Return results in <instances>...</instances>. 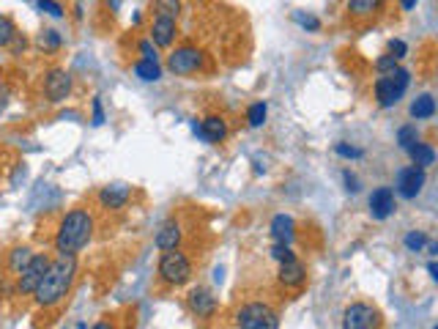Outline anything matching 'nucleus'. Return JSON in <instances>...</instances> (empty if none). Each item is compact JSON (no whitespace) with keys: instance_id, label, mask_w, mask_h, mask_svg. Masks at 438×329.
<instances>
[{"instance_id":"obj_1","label":"nucleus","mask_w":438,"mask_h":329,"mask_svg":"<svg viewBox=\"0 0 438 329\" xmlns=\"http://www.w3.org/2000/svg\"><path fill=\"white\" fill-rule=\"evenodd\" d=\"M74 274H77V261H74V255L58 252V258L50 263L44 280L39 283V288H36V294H33V297H36V305H39V308H55L58 302H64L66 294H69V288H72Z\"/></svg>"},{"instance_id":"obj_2","label":"nucleus","mask_w":438,"mask_h":329,"mask_svg":"<svg viewBox=\"0 0 438 329\" xmlns=\"http://www.w3.org/2000/svg\"><path fill=\"white\" fill-rule=\"evenodd\" d=\"M93 236V217L85 212V209H72L61 225H58V234H55V250L58 252H69L74 255L77 250L91 242Z\"/></svg>"},{"instance_id":"obj_3","label":"nucleus","mask_w":438,"mask_h":329,"mask_svg":"<svg viewBox=\"0 0 438 329\" xmlns=\"http://www.w3.org/2000/svg\"><path fill=\"white\" fill-rule=\"evenodd\" d=\"M159 277L167 285H184L192 277V263L181 250H167L159 258Z\"/></svg>"},{"instance_id":"obj_4","label":"nucleus","mask_w":438,"mask_h":329,"mask_svg":"<svg viewBox=\"0 0 438 329\" xmlns=\"http://www.w3.org/2000/svg\"><path fill=\"white\" fill-rule=\"evenodd\" d=\"M236 324H238V329H280V319L269 305L249 302L238 310Z\"/></svg>"},{"instance_id":"obj_5","label":"nucleus","mask_w":438,"mask_h":329,"mask_svg":"<svg viewBox=\"0 0 438 329\" xmlns=\"http://www.w3.org/2000/svg\"><path fill=\"white\" fill-rule=\"evenodd\" d=\"M408 72L406 69H394V72H389V75H383V77H378L375 82V96H378V104L381 107H392V104H397L400 102V96L406 93V88H408Z\"/></svg>"},{"instance_id":"obj_6","label":"nucleus","mask_w":438,"mask_h":329,"mask_svg":"<svg viewBox=\"0 0 438 329\" xmlns=\"http://www.w3.org/2000/svg\"><path fill=\"white\" fill-rule=\"evenodd\" d=\"M50 263H53V261H50L44 252L33 255V258H30V263H28V266L19 272L17 291H19V294H36V288H39V283L44 280V274H47Z\"/></svg>"},{"instance_id":"obj_7","label":"nucleus","mask_w":438,"mask_h":329,"mask_svg":"<svg viewBox=\"0 0 438 329\" xmlns=\"http://www.w3.org/2000/svg\"><path fill=\"white\" fill-rule=\"evenodd\" d=\"M200 64H203V53H200L198 47H178V50L167 58L170 72H173V75H181V77L195 75V72L200 69Z\"/></svg>"},{"instance_id":"obj_8","label":"nucleus","mask_w":438,"mask_h":329,"mask_svg":"<svg viewBox=\"0 0 438 329\" xmlns=\"http://www.w3.org/2000/svg\"><path fill=\"white\" fill-rule=\"evenodd\" d=\"M343 329H378V310L372 305H365V302L351 305L345 310Z\"/></svg>"},{"instance_id":"obj_9","label":"nucleus","mask_w":438,"mask_h":329,"mask_svg":"<svg viewBox=\"0 0 438 329\" xmlns=\"http://www.w3.org/2000/svg\"><path fill=\"white\" fill-rule=\"evenodd\" d=\"M44 93L50 102H64L72 93V75L66 69H53L44 80Z\"/></svg>"},{"instance_id":"obj_10","label":"nucleus","mask_w":438,"mask_h":329,"mask_svg":"<svg viewBox=\"0 0 438 329\" xmlns=\"http://www.w3.org/2000/svg\"><path fill=\"white\" fill-rule=\"evenodd\" d=\"M422 187H425V170L422 167L411 164V167H406V170L397 173V192L403 198H408V200L417 198L422 192Z\"/></svg>"},{"instance_id":"obj_11","label":"nucleus","mask_w":438,"mask_h":329,"mask_svg":"<svg viewBox=\"0 0 438 329\" xmlns=\"http://www.w3.org/2000/svg\"><path fill=\"white\" fill-rule=\"evenodd\" d=\"M394 212V192L389 187H381L370 195V214L375 220H386Z\"/></svg>"},{"instance_id":"obj_12","label":"nucleus","mask_w":438,"mask_h":329,"mask_svg":"<svg viewBox=\"0 0 438 329\" xmlns=\"http://www.w3.org/2000/svg\"><path fill=\"white\" fill-rule=\"evenodd\" d=\"M129 187L126 184H107L102 192H99V203L104 209H124L126 200H129Z\"/></svg>"},{"instance_id":"obj_13","label":"nucleus","mask_w":438,"mask_h":329,"mask_svg":"<svg viewBox=\"0 0 438 329\" xmlns=\"http://www.w3.org/2000/svg\"><path fill=\"white\" fill-rule=\"evenodd\" d=\"M175 39V19H167V17H156L153 25H151V41L156 47H170Z\"/></svg>"},{"instance_id":"obj_14","label":"nucleus","mask_w":438,"mask_h":329,"mask_svg":"<svg viewBox=\"0 0 438 329\" xmlns=\"http://www.w3.org/2000/svg\"><path fill=\"white\" fill-rule=\"evenodd\" d=\"M195 132L206 140V143H219V140H225V135H227V126H225V121L219 118V115H211V118H206L200 126L195 124Z\"/></svg>"},{"instance_id":"obj_15","label":"nucleus","mask_w":438,"mask_h":329,"mask_svg":"<svg viewBox=\"0 0 438 329\" xmlns=\"http://www.w3.org/2000/svg\"><path fill=\"white\" fill-rule=\"evenodd\" d=\"M178 245H181V225H178L175 220H170V223H164V225L159 228L156 247H159L162 252H167V250H178Z\"/></svg>"},{"instance_id":"obj_16","label":"nucleus","mask_w":438,"mask_h":329,"mask_svg":"<svg viewBox=\"0 0 438 329\" xmlns=\"http://www.w3.org/2000/svg\"><path fill=\"white\" fill-rule=\"evenodd\" d=\"M189 308H192V313H195L198 319H209V316L214 313V297H211L206 288H195V291L189 294Z\"/></svg>"},{"instance_id":"obj_17","label":"nucleus","mask_w":438,"mask_h":329,"mask_svg":"<svg viewBox=\"0 0 438 329\" xmlns=\"http://www.w3.org/2000/svg\"><path fill=\"white\" fill-rule=\"evenodd\" d=\"M304 277H307V272H304V266H301L296 258L285 261V263H280V283H283V285L296 288V285H301V283H304Z\"/></svg>"},{"instance_id":"obj_18","label":"nucleus","mask_w":438,"mask_h":329,"mask_svg":"<svg viewBox=\"0 0 438 329\" xmlns=\"http://www.w3.org/2000/svg\"><path fill=\"white\" fill-rule=\"evenodd\" d=\"M272 236L277 239V245H288L293 239V220L288 214H277L272 220Z\"/></svg>"},{"instance_id":"obj_19","label":"nucleus","mask_w":438,"mask_h":329,"mask_svg":"<svg viewBox=\"0 0 438 329\" xmlns=\"http://www.w3.org/2000/svg\"><path fill=\"white\" fill-rule=\"evenodd\" d=\"M30 258H33V250H30V247H14V250L8 252V269L19 274V272L30 263Z\"/></svg>"},{"instance_id":"obj_20","label":"nucleus","mask_w":438,"mask_h":329,"mask_svg":"<svg viewBox=\"0 0 438 329\" xmlns=\"http://www.w3.org/2000/svg\"><path fill=\"white\" fill-rule=\"evenodd\" d=\"M408 154H411V160H414V164L417 167H428V164H433V160H436V151L430 149V146H425V143H417L414 149H408Z\"/></svg>"},{"instance_id":"obj_21","label":"nucleus","mask_w":438,"mask_h":329,"mask_svg":"<svg viewBox=\"0 0 438 329\" xmlns=\"http://www.w3.org/2000/svg\"><path fill=\"white\" fill-rule=\"evenodd\" d=\"M433 113H436V99L428 96V93L419 96V99L411 104V115H414V118H430Z\"/></svg>"},{"instance_id":"obj_22","label":"nucleus","mask_w":438,"mask_h":329,"mask_svg":"<svg viewBox=\"0 0 438 329\" xmlns=\"http://www.w3.org/2000/svg\"><path fill=\"white\" fill-rule=\"evenodd\" d=\"M135 72H137L140 80H146V82H156L162 77V69H159L156 61H137V64H135Z\"/></svg>"},{"instance_id":"obj_23","label":"nucleus","mask_w":438,"mask_h":329,"mask_svg":"<svg viewBox=\"0 0 438 329\" xmlns=\"http://www.w3.org/2000/svg\"><path fill=\"white\" fill-rule=\"evenodd\" d=\"M153 11H156V17L175 19L181 11V0H153Z\"/></svg>"},{"instance_id":"obj_24","label":"nucleus","mask_w":438,"mask_h":329,"mask_svg":"<svg viewBox=\"0 0 438 329\" xmlns=\"http://www.w3.org/2000/svg\"><path fill=\"white\" fill-rule=\"evenodd\" d=\"M378 6H381V0H348V11L354 17H370Z\"/></svg>"},{"instance_id":"obj_25","label":"nucleus","mask_w":438,"mask_h":329,"mask_svg":"<svg viewBox=\"0 0 438 329\" xmlns=\"http://www.w3.org/2000/svg\"><path fill=\"white\" fill-rule=\"evenodd\" d=\"M17 39V28H14V22H11V17H6V14H0V47H6V44H11Z\"/></svg>"},{"instance_id":"obj_26","label":"nucleus","mask_w":438,"mask_h":329,"mask_svg":"<svg viewBox=\"0 0 438 329\" xmlns=\"http://www.w3.org/2000/svg\"><path fill=\"white\" fill-rule=\"evenodd\" d=\"M247 121H249V126H263V121H266V104L263 102L252 104L249 113H247Z\"/></svg>"},{"instance_id":"obj_27","label":"nucleus","mask_w":438,"mask_h":329,"mask_svg":"<svg viewBox=\"0 0 438 329\" xmlns=\"http://www.w3.org/2000/svg\"><path fill=\"white\" fill-rule=\"evenodd\" d=\"M39 47H44V50H58V47H61L58 30H44V33L39 36Z\"/></svg>"},{"instance_id":"obj_28","label":"nucleus","mask_w":438,"mask_h":329,"mask_svg":"<svg viewBox=\"0 0 438 329\" xmlns=\"http://www.w3.org/2000/svg\"><path fill=\"white\" fill-rule=\"evenodd\" d=\"M425 245H428V236H425L422 231H411V234L406 236V247H408L411 252H419Z\"/></svg>"},{"instance_id":"obj_29","label":"nucleus","mask_w":438,"mask_h":329,"mask_svg":"<svg viewBox=\"0 0 438 329\" xmlns=\"http://www.w3.org/2000/svg\"><path fill=\"white\" fill-rule=\"evenodd\" d=\"M397 140H400V149H406V151L414 149V146H417V129H414V126H403Z\"/></svg>"},{"instance_id":"obj_30","label":"nucleus","mask_w":438,"mask_h":329,"mask_svg":"<svg viewBox=\"0 0 438 329\" xmlns=\"http://www.w3.org/2000/svg\"><path fill=\"white\" fill-rule=\"evenodd\" d=\"M293 19H296L301 28H307V30H318V28H321L318 17H312V14H301V11H296V14H293Z\"/></svg>"},{"instance_id":"obj_31","label":"nucleus","mask_w":438,"mask_h":329,"mask_svg":"<svg viewBox=\"0 0 438 329\" xmlns=\"http://www.w3.org/2000/svg\"><path fill=\"white\" fill-rule=\"evenodd\" d=\"M39 11H44L50 17H64V6L58 0H39Z\"/></svg>"},{"instance_id":"obj_32","label":"nucleus","mask_w":438,"mask_h":329,"mask_svg":"<svg viewBox=\"0 0 438 329\" xmlns=\"http://www.w3.org/2000/svg\"><path fill=\"white\" fill-rule=\"evenodd\" d=\"M375 69H378V72H383V75H389V72H394V69H397V58H394V55H383V58H378V61H375Z\"/></svg>"},{"instance_id":"obj_33","label":"nucleus","mask_w":438,"mask_h":329,"mask_svg":"<svg viewBox=\"0 0 438 329\" xmlns=\"http://www.w3.org/2000/svg\"><path fill=\"white\" fill-rule=\"evenodd\" d=\"M272 255H274V258H277L280 263H285V261H291V258H296V255L291 252V247H288V245H274V247H272Z\"/></svg>"},{"instance_id":"obj_34","label":"nucleus","mask_w":438,"mask_h":329,"mask_svg":"<svg viewBox=\"0 0 438 329\" xmlns=\"http://www.w3.org/2000/svg\"><path fill=\"white\" fill-rule=\"evenodd\" d=\"M340 157H348V160H359L362 157V151L359 149H354V146H345V143H337V149H334Z\"/></svg>"},{"instance_id":"obj_35","label":"nucleus","mask_w":438,"mask_h":329,"mask_svg":"<svg viewBox=\"0 0 438 329\" xmlns=\"http://www.w3.org/2000/svg\"><path fill=\"white\" fill-rule=\"evenodd\" d=\"M406 53H408L406 41H400V39H392V41H389V55H394V58H403Z\"/></svg>"},{"instance_id":"obj_36","label":"nucleus","mask_w":438,"mask_h":329,"mask_svg":"<svg viewBox=\"0 0 438 329\" xmlns=\"http://www.w3.org/2000/svg\"><path fill=\"white\" fill-rule=\"evenodd\" d=\"M140 55H143V61H156V50H153V41H151V39L140 41Z\"/></svg>"},{"instance_id":"obj_37","label":"nucleus","mask_w":438,"mask_h":329,"mask_svg":"<svg viewBox=\"0 0 438 329\" xmlns=\"http://www.w3.org/2000/svg\"><path fill=\"white\" fill-rule=\"evenodd\" d=\"M104 113H102V99H93V124H102Z\"/></svg>"},{"instance_id":"obj_38","label":"nucleus","mask_w":438,"mask_h":329,"mask_svg":"<svg viewBox=\"0 0 438 329\" xmlns=\"http://www.w3.org/2000/svg\"><path fill=\"white\" fill-rule=\"evenodd\" d=\"M345 184H348V189H351V192H359V187H356V176L345 173Z\"/></svg>"},{"instance_id":"obj_39","label":"nucleus","mask_w":438,"mask_h":329,"mask_svg":"<svg viewBox=\"0 0 438 329\" xmlns=\"http://www.w3.org/2000/svg\"><path fill=\"white\" fill-rule=\"evenodd\" d=\"M428 272H430V277L438 283V263H430V266H428Z\"/></svg>"},{"instance_id":"obj_40","label":"nucleus","mask_w":438,"mask_h":329,"mask_svg":"<svg viewBox=\"0 0 438 329\" xmlns=\"http://www.w3.org/2000/svg\"><path fill=\"white\" fill-rule=\"evenodd\" d=\"M400 3H403V8H406V11H411V8H414L419 0H400Z\"/></svg>"},{"instance_id":"obj_41","label":"nucleus","mask_w":438,"mask_h":329,"mask_svg":"<svg viewBox=\"0 0 438 329\" xmlns=\"http://www.w3.org/2000/svg\"><path fill=\"white\" fill-rule=\"evenodd\" d=\"M93 329H113L110 321H99V324H93Z\"/></svg>"},{"instance_id":"obj_42","label":"nucleus","mask_w":438,"mask_h":329,"mask_svg":"<svg viewBox=\"0 0 438 329\" xmlns=\"http://www.w3.org/2000/svg\"><path fill=\"white\" fill-rule=\"evenodd\" d=\"M430 252H433V255H438V242L433 247H430Z\"/></svg>"},{"instance_id":"obj_43","label":"nucleus","mask_w":438,"mask_h":329,"mask_svg":"<svg viewBox=\"0 0 438 329\" xmlns=\"http://www.w3.org/2000/svg\"><path fill=\"white\" fill-rule=\"evenodd\" d=\"M77 329H85V324H79V327H77Z\"/></svg>"},{"instance_id":"obj_44","label":"nucleus","mask_w":438,"mask_h":329,"mask_svg":"<svg viewBox=\"0 0 438 329\" xmlns=\"http://www.w3.org/2000/svg\"><path fill=\"white\" fill-rule=\"evenodd\" d=\"M436 329H438V327H436Z\"/></svg>"}]
</instances>
